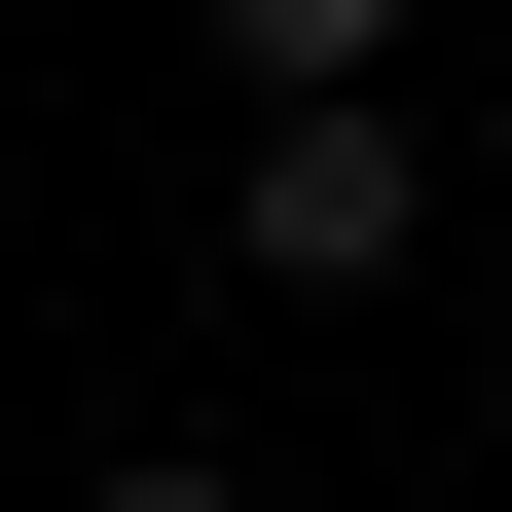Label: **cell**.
<instances>
[{
  "instance_id": "7a4b0ae2",
  "label": "cell",
  "mask_w": 512,
  "mask_h": 512,
  "mask_svg": "<svg viewBox=\"0 0 512 512\" xmlns=\"http://www.w3.org/2000/svg\"><path fill=\"white\" fill-rule=\"evenodd\" d=\"M403 37H439V0H220V74H256V110H403Z\"/></svg>"
},
{
  "instance_id": "3957f363",
  "label": "cell",
  "mask_w": 512,
  "mask_h": 512,
  "mask_svg": "<svg viewBox=\"0 0 512 512\" xmlns=\"http://www.w3.org/2000/svg\"><path fill=\"white\" fill-rule=\"evenodd\" d=\"M74 512H256V476H220V439H110V476H74Z\"/></svg>"
},
{
  "instance_id": "6da1fadb",
  "label": "cell",
  "mask_w": 512,
  "mask_h": 512,
  "mask_svg": "<svg viewBox=\"0 0 512 512\" xmlns=\"http://www.w3.org/2000/svg\"><path fill=\"white\" fill-rule=\"evenodd\" d=\"M403 256H439V147H403V110H256V147H220V293H293V330H366Z\"/></svg>"
}]
</instances>
